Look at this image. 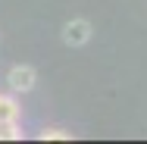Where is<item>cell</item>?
<instances>
[{"label": "cell", "instance_id": "cell-2", "mask_svg": "<svg viewBox=\"0 0 147 144\" xmlns=\"http://www.w3.org/2000/svg\"><path fill=\"white\" fill-rule=\"evenodd\" d=\"M63 41H66L69 47L88 44L91 41V22L88 19H72V22H66V25H63Z\"/></svg>", "mask_w": 147, "mask_h": 144}, {"label": "cell", "instance_id": "cell-3", "mask_svg": "<svg viewBox=\"0 0 147 144\" xmlns=\"http://www.w3.org/2000/svg\"><path fill=\"white\" fill-rule=\"evenodd\" d=\"M19 100L9 97V94H0V122H16L19 119Z\"/></svg>", "mask_w": 147, "mask_h": 144}, {"label": "cell", "instance_id": "cell-5", "mask_svg": "<svg viewBox=\"0 0 147 144\" xmlns=\"http://www.w3.org/2000/svg\"><path fill=\"white\" fill-rule=\"evenodd\" d=\"M38 138H41V141H69L72 135H69L66 128H44Z\"/></svg>", "mask_w": 147, "mask_h": 144}, {"label": "cell", "instance_id": "cell-1", "mask_svg": "<svg viewBox=\"0 0 147 144\" xmlns=\"http://www.w3.org/2000/svg\"><path fill=\"white\" fill-rule=\"evenodd\" d=\"M34 82H38V72L31 69V66H13L9 72H6V85H9V91H31L34 88Z\"/></svg>", "mask_w": 147, "mask_h": 144}, {"label": "cell", "instance_id": "cell-4", "mask_svg": "<svg viewBox=\"0 0 147 144\" xmlns=\"http://www.w3.org/2000/svg\"><path fill=\"white\" fill-rule=\"evenodd\" d=\"M19 138H22V132L16 122H0V141H19Z\"/></svg>", "mask_w": 147, "mask_h": 144}]
</instances>
